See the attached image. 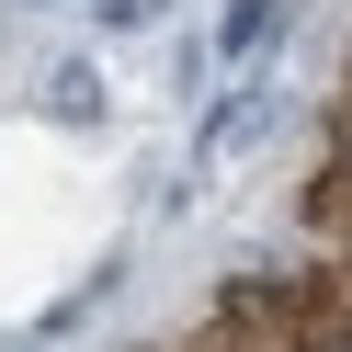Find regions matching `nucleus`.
Instances as JSON below:
<instances>
[{"label": "nucleus", "instance_id": "39448f33", "mask_svg": "<svg viewBox=\"0 0 352 352\" xmlns=\"http://www.w3.org/2000/svg\"><path fill=\"white\" fill-rule=\"evenodd\" d=\"M329 160H352V80H341V102H329Z\"/></svg>", "mask_w": 352, "mask_h": 352}, {"label": "nucleus", "instance_id": "f03ea898", "mask_svg": "<svg viewBox=\"0 0 352 352\" xmlns=\"http://www.w3.org/2000/svg\"><path fill=\"white\" fill-rule=\"evenodd\" d=\"M261 125H273V91H261V80H250V91H216L205 125H193V160H239Z\"/></svg>", "mask_w": 352, "mask_h": 352}, {"label": "nucleus", "instance_id": "f257e3e1", "mask_svg": "<svg viewBox=\"0 0 352 352\" xmlns=\"http://www.w3.org/2000/svg\"><path fill=\"white\" fill-rule=\"evenodd\" d=\"M34 114L69 125V137H91L102 114H114V80H102V57H46L34 69Z\"/></svg>", "mask_w": 352, "mask_h": 352}, {"label": "nucleus", "instance_id": "7ed1b4c3", "mask_svg": "<svg viewBox=\"0 0 352 352\" xmlns=\"http://www.w3.org/2000/svg\"><path fill=\"white\" fill-rule=\"evenodd\" d=\"M273 34H284V0H228V12H216V34H205V57L261 69V57H273Z\"/></svg>", "mask_w": 352, "mask_h": 352}, {"label": "nucleus", "instance_id": "20e7f679", "mask_svg": "<svg viewBox=\"0 0 352 352\" xmlns=\"http://www.w3.org/2000/svg\"><path fill=\"white\" fill-rule=\"evenodd\" d=\"M91 23L102 34H148V23H170V0H91Z\"/></svg>", "mask_w": 352, "mask_h": 352}, {"label": "nucleus", "instance_id": "423d86ee", "mask_svg": "<svg viewBox=\"0 0 352 352\" xmlns=\"http://www.w3.org/2000/svg\"><path fill=\"white\" fill-rule=\"evenodd\" d=\"M0 12H57V0H0Z\"/></svg>", "mask_w": 352, "mask_h": 352}]
</instances>
